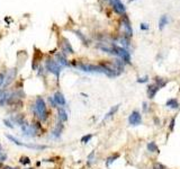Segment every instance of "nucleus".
<instances>
[{
    "instance_id": "dca6fc26",
    "label": "nucleus",
    "mask_w": 180,
    "mask_h": 169,
    "mask_svg": "<svg viewBox=\"0 0 180 169\" xmlns=\"http://www.w3.org/2000/svg\"><path fill=\"white\" fill-rule=\"evenodd\" d=\"M118 108H119V105H115V106H113V107L109 109V112L105 115V117H104V122H105V121H107L108 118H110V117L114 116V115L116 114V112L118 111Z\"/></svg>"
},
{
    "instance_id": "9b49d317",
    "label": "nucleus",
    "mask_w": 180,
    "mask_h": 169,
    "mask_svg": "<svg viewBox=\"0 0 180 169\" xmlns=\"http://www.w3.org/2000/svg\"><path fill=\"white\" fill-rule=\"evenodd\" d=\"M62 50H63L64 53H70V54H72V53L74 52L73 51V48L71 46L70 42L66 39H62Z\"/></svg>"
},
{
    "instance_id": "7c9ffc66",
    "label": "nucleus",
    "mask_w": 180,
    "mask_h": 169,
    "mask_svg": "<svg viewBox=\"0 0 180 169\" xmlns=\"http://www.w3.org/2000/svg\"><path fill=\"white\" fill-rule=\"evenodd\" d=\"M93 157H95V151H92L89 156H88V164H91V161H92Z\"/></svg>"
},
{
    "instance_id": "c756f323",
    "label": "nucleus",
    "mask_w": 180,
    "mask_h": 169,
    "mask_svg": "<svg viewBox=\"0 0 180 169\" xmlns=\"http://www.w3.org/2000/svg\"><path fill=\"white\" fill-rule=\"evenodd\" d=\"M140 28H141L142 31H148L150 28V26L148 24H145V23H142L141 25H140Z\"/></svg>"
},
{
    "instance_id": "f8f14e48",
    "label": "nucleus",
    "mask_w": 180,
    "mask_h": 169,
    "mask_svg": "<svg viewBox=\"0 0 180 169\" xmlns=\"http://www.w3.org/2000/svg\"><path fill=\"white\" fill-rule=\"evenodd\" d=\"M63 122H58L56 123V126H55V130L53 131V135H54V138H60V135H61V133H62V131L64 129V125L62 124Z\"/></svg>"
},
{
    "instance_id": "ddd939ff",
    "label": "nucleus",
    "mask_w": 180,
    "mask_h": 169,
    "mask_svg": "<svg viewBox=\"0 0 180 169\" xmlns=\"http://www.w3.org/2000/svg\"><path fill=\"white\" fill-rule=\"evenodd\" d=\"M55 58H56V60H55V61H56V62H58L60 65H62V67H64V65L65 67H68V65H69V62H68V60H66V58H65L64 54L58 53Z\"/></svg>"
},
{
    "instance_id": "f704fd0d",
    "label": "nucleus",
    "mask_w": 180,
    "mask_h": 169,
    "mask_svg": "<svg viewBox=\"0 0 180 169\" xmlns=\"http://www.w3.org/2000/svg\"><path fill=\"white\" fill-rule=\"evenodd\" d=\"M1 167H2V162L0 161V168H1Z\"/></svg>"
},
{
    "instance_id": "7ed1b4c3",
    "label": "nucleus",
    "mask_w": 180,
    "mask_h": 169,
    "mask_svg": "<svg viewBox=\"0 0 180 169\" xmlns=\"http://www.w3.org/2000/svg\"><path fill=\"white\" fill-rule=\"evenodd\" d=\"M45 68L49 72L53 73L56 78L60 77V73L62 71V65H60L55 60H52V59H47L46 62H45Z\"/></svg>"
},
{
    "instance_id": "a878e982",
    "label": "nucleus",
    "mask_w": 180,
    "mask_h": 169,
    "mask_svg": "<svg viewBox=\"0 0 180 169\" xmlns=\"http://www.w3.org/2000/svg\"><path fill=\"white\" fill-rule=\"evenodd\" d=\"M148 81H149V77H148V76H144V77H142V78L137 79V82H139V83H145V82H148Z\"/></svg>"
},
{
    "instance_id": "e433bc0d",
    "label": "nucleus",
    "mask_w": 180,
    "mask_h": 169,
    "mask_svg": "<svg viewBox=\"0 0 180 169\" xmlns=\"http://www.w3.org/2000/svg\"><path fill=\"white\" fill-rule=\"evenodd\" d=\"M29 169H33V168H29Z\"/></svg>"
},
{
    "instance_id": "1a4fd4ad",
    "label": "nucleus",
    "mask_w": 180,
    "mask_h": 169,
    "mask_svg": "<svg viewBox=\"0 0 180 169\" xmlns=\"http://www.w3.org/2000/svg\"><path fill=\"white\" fill-rule=\"evenodd\" d=\"M53 99H54V102H55V104L60 105V106H64L65 105V97L60 92V91H56L55 94H54V96H53Z\"/></svg>"
},
{
    "instance_id": "9d476101",
    "label": "nucleus",
    "mask_w": 180,
    "mask_h": 169,
    "mask_svg": "<svg viewBox=\"0 0 180 169\" xmlns=\"http://www.w3.org/2000/svg\"><path fill=\"white\" fill-rule=\"evenodd\" d=\"M16 75H17V70H16V69H10V70L8 71V75L6 76V80H5V85H3V86L6 87V86L10 85L12 81L16 78Z\"/></svg>"
},
{
    "instance_id": "393cba45",
    "label": "nucleus",
    "mask_w": 180,
    "mask_h": 169,
    "mask_svg": "<svg viewBox=\"0 0 180 169\" xmlns=\"http://www.w3.org/2000/svg\"><path fill=\"white\" fill-rule=\"evenodd\" d=\"M153 169H167L164 165H162L161 162H154L153 164Z\"/></svg>"
},
{
    "instance_id": "f257e3e1",
    "label": "nucleus",
    "mask_w": 180,
    "mask_h": 169,
    "mask_svg": "<svg viewBox=\"0 0 180 169\" xmlns=\"http://www.w3.org/2000/svg\"><path fill=\"white\" fill-rule=\"evenodd\" d=\"M33 111L35 115L39 117L41 121H46L47 119V108L45 100L42 97H37L35 100V104L33 106Z\"/></svg>"
},
{
    "instance_id": "bb28decb",
    "label": "nucleus",
    "mask_w": 180,
    "mask_h": 169,
    "mask_svg": "<svg viewBox=\"0 0 180 169\" xmlns=\"http://www.w3.org/2000/svg\"><path fill=\"white\" fill-rule=\"evenodd\" d=\"M175 123H176V118L172 117L171 121H170V124H169V129H170V131H173V129H175Z\"/></svg>"
},
{
    "instance_id": "39448f33",
    "label": "nucleus",
    "mask_w": 180,
    "mask_h": 169,
    "mask_svg": "<svg viewBox=\"0 0 180 169\" xmlns=\"http://www.w3.org/2000/svg\"><path fill=\"white\" fill-rule=\"evenodd\" d=\"M129 123L133 126H137L142 124V115L139 111H133L129 116Z\"/></svg>"
},
{
    "instance_id": "20e7f679",
    "label": "nucleus",
    "mask_w": 180,
    "mask_h": 169,
    "mask_svg": "<svg viewBox=\"0 0 180 169\" xmlns=\"http://www.w3.org/2000/svg\"><path fill=\"white\" fill-rule=\"evenodd\" d=\"M114 49H115L116 56H118L124 63H131V54L126 49H124L123 46H118L116 44H114Z\"/></svg>"
},
{
    "instance_id": "0eeeda50",
    "label": "nucleus",
    "mask_w": 180,
    "mask_h": 169,
    "mask_svg": "<svg viewBox=\"0 0 180 169\" xmlns=\"http://www.w3.org/2000/svg\"><path fill=\"white\" fill-rule=\"evenodd\" d=\"M108 2L112 5V7L114 8L117 14H122V15H125V6L124 3L120 1V0H108Z\"/></svg>"
},
{
    "instance_id": "473e14b6",
    "label": "nucleus",
    "mask_w": 180,
    "mask_h": 169,
    "mask_svg": "<svg viewBox=\"0 0 180 169\" xmlns=\"http://www.w3.org/2000/svg\"><path fill=\"white\" fill-rule=\"evenodd\" d=\"M154 123L155 125H159L160 124V119H158V117H154Z\"/></svg>"
},
{
    "instance_id": "4be33fe9",
    "label": "nucleus",
    "mask_w": 180,
    "mask_h": 169,
    "mask_svg": "<svg viewBox=\"0 0 180 169\" xmlns=\"http://www.w3.org/2000/svg\"><path fill=\"white\" fill-rule=\"evenodd\" d=\"M92 136H93L92 134H87V135H83V136L81 138V142L85 143V144H86V143H88L90 140L92 139Z\"/></svg>"
},
{
    "instance_id": "2eb2a0df",
    "label": "nucleus",
    "mask_w": 180,
    "mask_h": 169,
    "mask_svg": "<svg viewBox=\"0 0 180 169\" xmlns=\"http://www.w3.org/2000/svg\"><path fill=\"white\" fill-rule=\"evenodd\" d=\"M167 107H170L172 109H178L179 108V102L177 100V98H170L169 100H167Z\"/></svg>"
},
{
    "instance_id": "5701e85b",
    "label": "nucleus",
    "mask_w": 180,
    "mask_h": 169,
    "mask_svg": "<svg viewBox=\"0 0 180 169\" xmlns=\"http://www.w3.org/2000/svg\"><path fill=\"white\" fill-rule=\"evenodd\" d=\"M19 162H20L22 165H29V164H30V159H29L28 157H20Z\"/></svg>"
},
{
    "instance_id": "2f4dec72",
    "label": "nucleus",
    "mask_w": 180,
    "mask_h": 169,
    "mask_svg": "<svg viewBox=\"0 0 180 169\" xmlns=\"http://www.w3.org/2000/svg\"><path fill=\"white\" fill-rule=\"evenodd\" d=\"M143 111H144V112H148V104H146L145 102L143 103Z\"/></svg>"
},
{
    "instance_id": "c9c22d12",
    "label": "nucleus",
    "mask_w": 180,
    "mask_h": 169,
    "mask_svg": "<svg viewBox=\"0 0 180 169\" xmlns=\"http://www.w3.org/2000/svg\"><path fill=\"white\" fill-rule=\"evenodd\" d=\"M132 1H134V0H129V2H132Z\"/></svg>"
},
{
    "instance_id": "a211bd4d",
    "label": "nucleus",
    "mask_w": 180,
    "mask_h": 169,
    "mask_svg": "<svg viewBox=\"0 0 180 169\" xmlns=\"http://www.w3.org/2000/svg\"><path fill=\"white\" fill-rule=\"evenodd\" d=\"M58 112H59V118H60V121L61 122H63V123H65L66 121H68V118H69V116H68V113L65 112L64 108H59L58 109Z\"/></svg>"
},
{
    "instance_id": "412c9836",
    "label": "nucleus",
    "mask_w": 180,
    "mask_h": 169,
    "mask_svg": "<svg viewBox=\"0 0 180 169\" xmlns=\"http://www.w3.org/2000/svg\"><path fill=\"white\" fill-rule=\"evenodd\" d=\"M154 81H155V83L160 87V89H161V88H163V87L167 85V80H163V79L160 78V77H155Z\"/></svg>"
},
{
    "instance_id": "aec40b11",
    "label": "nucleus",
    "mask_w": 180,
    "mask_h": 169,
    "mask_svg": "<svg viewBox=\"0 0 180 169\" xmlns=\"http://www.w3.org/2000/svg\"><path fill=\"white\" fill-rule=\"evenodd\" d=\"M118 158H119V153H115V155H113V156L108 157L107 160H106V165H107V167H109V166L115 161L116 159H118Z\"/></svg>"
},
{
    "instance_id": "4468645a",
    "label": "nucleus",
    "mask_w": 180,
    "mask_h": 169,
    "mask_svg": "<svg viewBox=\"0 0 180 169\" xmlns=\"http://www.w3.org/2000/svg\"><path fill=\"white\" fill-rule=\"evenodd\" d=\"M8 97H9V95H8V92H7L6 89H1L0 90V106H5L7 104Z\"/></svg>"
},
{
    "instance_id": "6e6552de",
    "label": "nucleus",
    "mask_w": 180,
    "mask_h": 169,
    "mask_svg": "<svg viewBox=\"0 0 180 169\" xmlns=\"http://www.w3.org/2000/svg\"><path fill=\"white\" fill-rule=\"evenodd\" d=\"M160 90V87L156 85V83H152L148 87V97L150 99H153L156 95V92Z\"/></svg>"
},
{
    "instance_id": "423d86ee",
    "label": "nucleus",
    "mask_w": 180,
    "mask_h": 169,
    "mask_svg": "<svg viewBox=\"0 0 180 169\" xmlns=\"http://www.w3.org/2000/svg\"><path fill=\"white\" fill-rule=\"evenodd\" d=\"M122 26L124 29V35L126 37H132L133 35V29H132V25L129 23V19L126 17V15H124V18H123V22H122Z\"/></svg>"
},
{
    "instance_id": "c85d7f7f",
    "label": "nucleus",
    "mask_w": 180,
    "mask_h": 169,
    "mask_svg": "<svg viewBox=\"0 0 180 169\" xmlns=\"http://www.w3.org/2000/svg\"><path fill=\"white\" fill-rule=\"evenodd\" d=\"M5 80H6V76L3 73H0V87L5 85Z\"/></svg>"
},
{
    "instance_id": "cd10ccee",
    "label": "nucleus",
    "mask_w": 180,
    "mask_h": 169,
    "mask_svg": "<svg viewBox=\"0 0 180 169\" xmlns=\"http://www.w3.org/2000/svg\"><path fill=\"white\" fill-rule=\"evenodd\" d=\"M3 123L6 124V126H7V128H9V129H14V125H13V123H12V121H9V119H3Z\"/></svg>"
},
{
    "instance_id": "f03ea898",
    "label": "nucleus",
    "mask_w": 180,
    "mask_h": 169,
    "mask_svg": "<svg viewBox=\"0 0 180 169\" xmlns=\"http://www.w3.org/2000/svg\"><path fill=\"white\" fill-rule=\"evenodd\" d=\"M73 65L77 67L78 69H80L81 71L85 72H98V73H104V68L100 64L95 65V64H89V63H76L73 62Z\"/></svg>"
},
{
    "instance_id": "72a5a7b5",
    "label": "nucleus",
    "mask_w": 180,
    "mask_h": 169,
    "mask_svg": "<svg viewBox=\"0 0 180 169\" xmlns=\"http://www.w3.org/2000/svg\"><path fill=\"white\" fill-rule=\"evenodd\" d=\"M2 169H18V168H12V167H8V166H5V167H2Z\"/></svg>"
},
{
    "instance_id": "b1692460",
    "label": "nucleus",
    "mask_w": 180,
    "mask_h": 169,
    "mask_svg": "<svg viewBox=\"0 0 180 169\" xmlns=\"http://www.w3.org/2000/svg\"><path fill=\"white\" fill-rule=\"evenodd\" d=\"M74 33L77 34V36H78V37H79V39H81V41H82V42H83L85 44H88V41H87V39H86V37L83 36V34H82V33H80L79 31H76Z\"/></svg>"
},
{
    "instance_id": "f3484780",
    "label": "nucleus",
    "mask_w": 180,
    "mask_h": 169,
    "mask_svg": "<svg viewBox=\"0 0 180 169\" xmlns=\"http://www.w3.org/2000/svg\"><path fill=\"white\" fill-rule=\"evenodd\" d=\"M169 23V18H168L167 15H162L159 19V29H163L166 25H168Z\"/></svg>"
},
{
    "instance_id": "6ab92c4d",
    "label": "nucleus",
    "mask_w": 180,
    "mask_h": 169,
    "mask_svg": "<svg viewBox=\"0 0 180 169\" xmlns=\"http://www.w3.org/2000/svg\"><path fill=\"white\" fill-rule=\"evenodd\" d=\"M148 150L150 152H159V148L156 145V143L154 141H151V142L148 143Z\"/></svg>"
}]
</instances>
